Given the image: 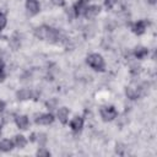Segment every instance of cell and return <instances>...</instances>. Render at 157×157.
I'll return each mask as SVG.
<instances>
[{
    "label": "cell",
    "instance_id": "15",
    "mask_svg": "<svg viewBox=\"0 0 157 157\" xmlns=\"http://www.w3.org/2000/svg\"><path fill=\"white\" fill-rule=\"evenodd\" d=\"M26 137L23 136V135H17V136H15V144H16V146L17 147H20V148H22V147H25L26 146Z\"/></svg>",
    "mask_w": 157,
    "mask_h": 157
},
{
    "label": "cell",
    "instance_id": "1",
    "mask_svg": "<svg viewBox=\"0 0 157 157\" xmlns=\"http://www.w3.org/2000/svg\"><path fill=\"white\" fill-rule=\"evenodd\" d=\"M34 34L39 39H47V40H52V42L58 40L59 37H60L59 32L55 28H52V27H48V26H40V27L36 28Z\"/></svg>",
    "mask_w": 157,
    "mask_h": 157
},
{
    "label": "cell",
    "instance_id": "24",
    "mask_svg": "<svg viewBox=\"0 0 157 157\" xmlns=\"http://www.w3.org/2000/svg\"><path fill=\"white\" fill-rule=\"evenodd\" d=\"M4 108H5V103H4L2 101H0V112L4 110Z\"/></svg>",
    "mask_w": 157,
    "mask_h": 157
},
{
    "label": "cell",
    "instance_id": "11",
    "mask_svg": "<svg viewBox=\"0 0 157 157\" xmlns=\"http://www.w3.org/2000/svg\"><path fill=\"white\" fill-rule=\"evenodd\" d=\"M16 124L21 129H26L28 126V118L26 115H18L16 118Z\"/></svg>",
    "mask_w": 157,
    "mask_h": 157
},
{
    "label": "cell",
    "instance_id": "9",
    "mask_svg": "<svg viewBox=\"0 0 157 157\" xmlns=\"http://www.w3.org/2000/svg\"><path fill=\"white\" fill-rule=\"evenodd\" d=\"M58 118H59V120L63 123V124H65L66 123V120H67V117H69V109L66 108V107H61V108H59L58 109Z\"/></svg>",
    "mask_w": 157,
    "mask_h": 157
},
{
    "label": "cell",
    "instance_id": "22",
    "mask_svg": "<svg viewBox=\"0 0 157 157\" xmlns=\"http://www.w3.org/2000/svg\"><path fill=\"white\" fill-rule=\"evenodd\" d=\"M52 2L56 6H64L65 5V0H52Z\"/></svg>",
    "mask_w": 157,
    "mask_h": 157
},
{
    "label": "cell",
    "instance_id": "8",
    "mask_svg": "<svg viewBox=\"0 0 157 157\" xmlns=\"http://www.w3.org/2000/svg\"><path fill=\"white\" fill-rule=\"evenodd\" d=\"M87 4H88L87 0H78V1L75 4V12H76V15L83 13L85 10H86V7H87Z\"/></svg>",
    "mask_w": 157,
    "mask_h": 157
},
{
    "label": "cell",
    "instance_id": "6",
    "mask_svg": "<svg viewBox=\"0 0 157 157\" xmlns=\"http://www.w3.org/2000/svg\"><path fill=\"white\" fill-rule=\"evenodd\" d=\"M70 126H71V129H72L75 132H78V131L82 129V126H83V119H82L81 117H75V118L71 120Z\"/></svg>",
    "mask_w": 157,
    "mask_h": 157
},
{
    "label": "cell",
    "instance_id": "4",
    "mask_svg": "<svg viewBox=\"0 0 157 157\" xmlns=\"http://www.w3.org/2000/svg\"><path fill=\"white\" fill-rule=\"evenodd\" d=\"M26 9L31 15H36L39 12V4L37 0H26Z\"/></svg>",
    "mask_w": 157,
    "mask_h": 157
},
{
    "label": "cell",
    "instance_id": "10",
    "mask_svg": "<svg viewBox=\"0 0 157 157\" xmlns=\"http://www.w3.org/2000/svg\"><path fill=\"white\" fill-rule=\"evenodd\" d=\"M145 29H146V21H139L132 27V31L136 34H142L145 32Z\"/></svg>",
    "mask_w": 157,
    "mask_h": 157
},
{
    "label": "cell",
    "instance_id": "14",
    "mask_svg": "<svg viewBox=\"0 0 157 157\" xmlns=\"http://www.w3.org/2000/svg\"><path fill=\"white\" fill-rule=\"evenodd\" d=\"M147 53H148V50H147L146 48L139 47V48H136V50H135V56H136L137 59H142V58H145V56L147 55Z\"/></svg>",
    "mask_w": 157,
    "mask_h": 157
},
{
    "label": "cell",
    "instance_id": "7",
    "mask_svg": "<svg viewBox=\"0 0 157 157\" xmlns=\"http://www.w3.org/2000/svg\"><path fill=\"white\" fill-rule=\"evenodd\" d=\"M53 120H54V117L52 114H42L40 117H38L36 119V123L42 124V125H48V124L53 123Z\"/></svg>",
    "mask_w": 157,
    "mask_h": 157
},
{
    "label": "cell",
    "instance_id": "3",
    "mask_svg": "<svg viewBox=\"0 0 157 157\" xmlns=\"http://www.w3.org/2000/svg\"><path fill=\"white\" fill-rule=\"evenodd\" d=\"M101 115H102V118H103L104 121H110V120H113L118 115V112L112 105L110 107H103L101 109Z\"/></svg>",
    "mask_w": 157,
    "mask_h": 157
},
{
    "label": "cell",
    "instance_id": "19",
    "mask_svg": "<svg viewBox=\"0 0 157 157\" xmlns=\"http://www.w3.org/2000/svg\"><path fill=\"white\" fill-rule=\"evenodd\" d=\"M117 0H104V5L108 7V9H112L114 5H115Z\"/></svg>",
    "mask_w": 157,
    "mask_h": 157
},
{
    "label": "cell",
    "instance_id": "25",
    "mask_svg": "<svg viewBox=\"0 0 157 157\" xmlns=\"http://www.w3.org/2000/svg\"><path fill=\"white\" fill-rule=\"evenodd\" d=\"M2 124H4V119H2L1 117H0V129L2 128Z\"/></svg>",
    "mask_w": 157,
    "mask_h": 157
},
{
    "label": "cell",
    "instance_id": "18",
    "mask_svg": "<svg viewBox=\"0 0 157 157\" xmlns=\"http://www.w3.org/2000/svg\"><path fill=\"white\" fill-rule=\"evenodd\" d=\"M115 151H117V153H118V155L123 156V155L125 153V147H124L123 145H117V148H115Z\"/></svg>",
    "mask_w": 157,
    "mask_h": 157
},
{
    "label": "cell",
    "instance_id": "5",
    "mask_svg": "<svg viewBox=\"0 0 157 157\" xmlns=\"http://www.w3.org/2000/svg\"><path fill=\"white\" fill-rule=\"evenodd\" d=\"M99 11H101V7H99V6L92 5V6H87L83 13H85V16H86L87 18H93V17H96V16L99 13Z\"/></svg>",
    "mask_w": 157,
    "mask_h": 157
},
{
    "label": "cell",
    "instance_id": "26",
    "mask_svg": "<svg viewBox=\"0 0 157 157\" xmlns=\"http://www.w3.org/2000/svg\"><path fill=\"white\" fill-rule=\"evenodd\" d=\"M150 1V4H155L156 2V0H148Z\"/></svg>",
    "mask_w": 157,
    "mask_h": 157
},
{
    "label": "cell",
    "instance_id": "17",
    "mask_svg": "<svg viewBox=\"0 0 157 157\" xmlns=\"http://www.w3.org/2000/svg\"><path fill=\"white\" fill-rule=\"evenodd\" d=\"M37 156H43V157H48V156H50V152H49L48 150H45V148H39V150L37 151Z\"/></svg>",
    "mask_w": 157,
    "mask_h": 157
},
{
    "label": "cell",
    "instance_id": "13",
    "mask_svg": "<svg viewBox=\"0 0 157 157\" xmlns=\"http://www.w3.org/2000/svg\"><path fill=\"white\" fill-rule=\"evenodd\" d=\"M12 146H13V144H12L10 140H2V141L0 142V150L4 151V152L11 151V150H12Z\"/></svg>",
    "mask_w": 157,
    "mask_h": 157
},
{
    "label": "cell",
    "instance_id": "21",
    "mask_svg": "<svg viewBox=\"0 0 157 157\" xmlns=\"http://www.w3.org/2000/svg\"><path fill=\"white\" fill-rule=\"evenodd\" d=\"M45 141H47L45 135H44V134H40V135L38 136V142H39L40 145H44V144H45Z\"/></svg>",
    "mask_w": 157,
    "mask_h": 157
},
{
    "label": "cell",
    "instance_id": "2",
    "mask_svg": "<svg viewBox=\"0 0 157 157\" xmlns=\"http://www.w3.org/2000/svg\"><path fill=\"white\" fill-rule=\"evenodd\" d=\"M87 64L97 71L104 70V60L99 54H90L87 56Z\"/></svg>",
    "mask_w": 157,
    "mask_h": 157
},
{
    "label": "cell",
    "instance_id": "16",
    "mask_svg": "<svg viewBox=\"0 0 157 157\" xmlns=\"http://www.w3.org/2000/svg\"><path fill=\"white\" fill-rule=\"evenodd\" d=\"M126 96H128L130 99H135V98L139 97V92H137V90H135V88H132V87H128V88H126Z\"/></svg>",
    "mask_w": 157,
    "mask_h": 157
},
{
    "label": "cell",
    "instance_id": "12",
    "mask_svg": "<svg viewBox=\"0 0 157 157\" xmlns=\"http://www.w3.org/2000/svg\"><path fill=\"white\" fill-rule=\"evenodd\" d=\"M32 96V92L27 88H23V90H20L17 92V98L21 99V101H26V99H29Z\"/></svg>",
    "mask_w": 157,
    "mask_h": 157
},
{
    "label": "cell",
    "instance_id": "20",
    "mask_svg": "<svg viewBox=\"0 0 157 157\" xmlns=\"http://www.w3.org/2000/svg\"><path fill=\"white\" fill-rule=\"evenodd\" d=\"M5 26H6V17L2 13H0V29H2Z\"/></svg>",
    "mask_w": 157,
    "mask_h": 157
},
{
    "label": "cell",
    "instance_id": "23",
    "mask_svg": "<svg viewBox=\"0 0 157 157\" xmlns=\"http://www.w3.org/2000/svg\"><path fill=\"white\" fill-rule=\"evenodd\" d=\"M5 80V72L2 70V67H0V82H2Z\"/></svg>",
    "mask_w": 157,
    "mask_h": 157
}]
</instances>
